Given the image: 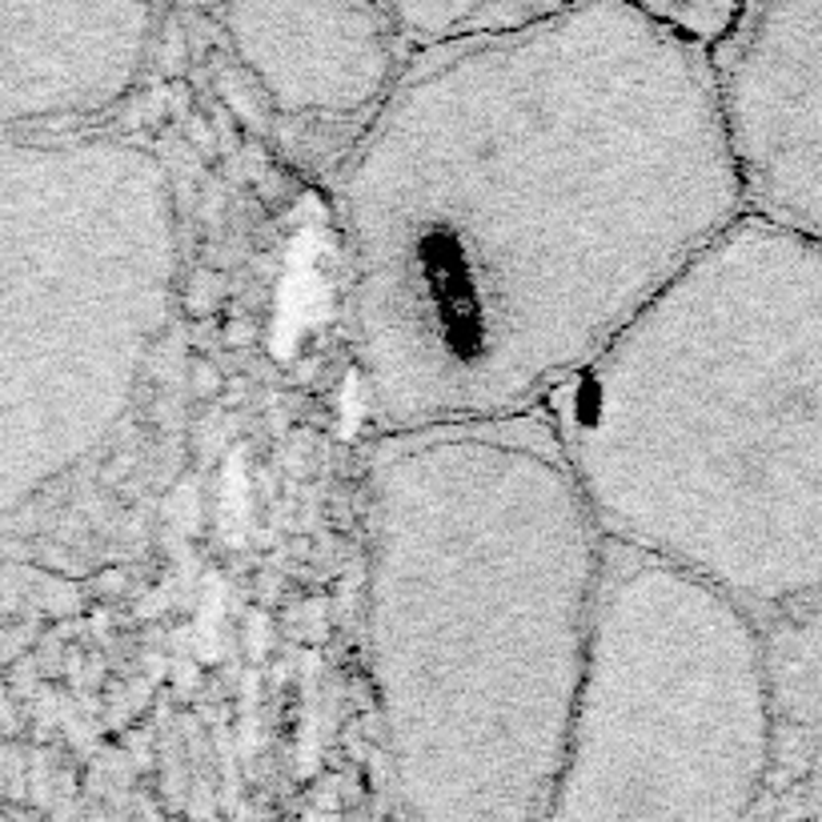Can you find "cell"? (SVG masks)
Segmentation results:
<instances>
[{
    "instance_id": "6da1fadb",
    "label": "cell",
    "mask_w": 822,
    "mask_h": 822,
    "mask_svg": "<svg viewBox=\"0 0 822 822\" xmlns=\"http://www.w3.org/2000/svg\"><path fill=\"white\" fill-rule=\"evenodd\" d=\"M742 213L711 52L650 4L413 52L334 181L365 418L546 410Z\"/></svg>"
},
{
    "instance_id": "7a4b0ae2",
    "label": "cell",
    "mask_w": 822,
    "mask_h": 822,
    "mask_svg": "<svg viewBox=\"0 0 822 822\" xmlns=\"http://www.w3.org/2000/svg\"><path fill=\"white\" fill-rule=\"evenodd\" d=\"M606 546L542 410L370 442L362 646L386 822L542 819Z\"/></svg>"
},
{
    "instance_id": "3957f363",
    "label": "cell",
    "mask_w": 822,
    "mask_h": 822,
    "mask_svg": "<svg viewBox=\"0 0 822 822\" xmlns=\"http://www.w3.org/2000/svg\"><path fill=\"white\" fill-rule=\"evenodd\" d=\"M542 413L611 546L759 626L822 594V245L742 213Z\"/></svg>"
},
{
    "instance_id": "277c9868",
    "label": "cell",
    "mask_w": 822,
    "mask_h": 822,
    "mask_svg": "<svg viewBox=\"0 0 822 822\" xmlns=\"http://www.w3.org/2000/svg\"><path fill=\"white\" fill-rule=\"evenodd\" d=\"M771 723L762 626L711 585L606 546L585 686L537 822H747Z\"/></svg>"
},
{
    "instance_id": "5b68a950",
    "label": "cell",
    "mask_w": 822,
    "mask_h": 822,
    "mask_svg": "<svg viewBox=\"0 0 822 822\" xmlns=\"http://www.w3.org/2000/svg\"><path fill=\"white\" fill-rule=\"evenodd\" d=\"M711 64L747 213L822 245V4H742Z\"/></svg>"
},
{
    "instance_id": "8992f818",
    "label": "cell",
    "mask_w": 822,
    "mask_h": 822,
    "mask_svg": "<svg viewBox=\"0 0 822 822\" xmlns=\"http://www.w3.org/2000/svg\"><path fill=\"white\" fill-rule=\"evenodd\" d=\"M225 40L293 121H370L401 76L386 4H225Z\"/></svg>"
},
{
    "instance_id": "52a82bcc",
    "label": "cell",
    "mask_w": 822,
    "mask_h": 822,
    "mask_svg": "<svg viewBox=\"0 0 822 822\" xmlns=\"http://www.w3.org/2000/svg\"><path fill=\"white\" fill-rule=\"evenodd\" d=\"M394 33L406 49L430 52L446 49V45H461V40L494 37V33H510L542 13H549V4H518V0H434V4H386Z\"/></svg>"
},
{
    "instance_id": "ba28073f",
    "label": "cell",
    "mask_w": 822,
    "mask_h": 822,
    "mask_svg": "<svg viewBox=\"0 0 822 822\" xmlns=\"http://www.w3.org/2000/svg\"><path fill=\"white\" fill-rule=\"evenodd\" d=\"M650 13L662 25L674 28L682 40L698 45V49L714 52L723 45V37L735 28L742 4H706V0H686V4H650Z\"/></svg>"
}]
</instances>
